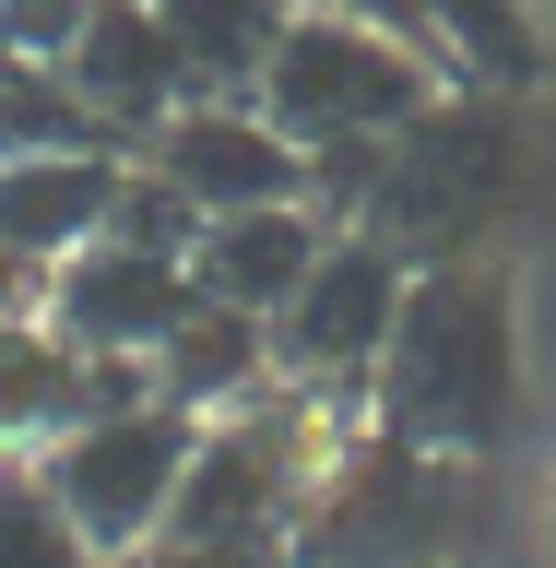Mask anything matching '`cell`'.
<instances>
[{
    "mask_svg": "<svg viewBox=\"0 0 556 568\" xmlns=\"http://www.w3.org/2000/svg\"><path fill=\"white\" fill-rule=\"evenodd\" d=\"M367 426L451 462H486L522 426V320H509V284L486 261H426L403 284V320H391L380 379H367Z\"/></svg>",
    "mask_w": 556,
    "mask_h": 568,
    "instance_id": "1",
    "label": "cell"
},
{
    "mask_svg": "<svg viewBox=\"0 0 556 568\" xmlns=\"http://www.w3.org/2000/svg\"><path fill=\"white\" fill-rule=\"evenodd\" d=\"M509 190H522V119H509L497 95H438L391 142L309 166V202L355 213V225H367L380 248H403L415 273L426 261H474L486 225L509 213Z\"/></svg>",
    "mask_w": 556,
    "mask_h": 568,
    "instance_id": "2",
    "label": "cell"
},
{
    "mask_svg": "<svg viewBox=\"0 0 556 568\" xmlns=\"http://www.w3.org/2000/svg\"><path fill=\"white\" fill-rule=\"evenodd\" d=\"M474 532V462L415 450L391 426H344L309 509L284 532L296 568H451Z\"/></svg>",
    "mask_w": 556,
    "mask_h": 568,
    "instance_id": "3",
    "label": "cell"
},
{
    "mask_svg": "<svg viewBox=\"0 0 556 568\" xmlns=\"http://www.w3.org/2000/svg\"><path fill=\"white\" fill-rule=\"evenodd\" d=\"M438 95H451V60L426 36H403V24H355V12H296L273 71H261V119L284 142H309V166L391 142Z\"/></svg>",
    "mask_w": 556,
    "mask_h": 568,
    "instance_id": "4",
    "label": "cell"
},
{
    "mask_svg": "<svg viewBox=\"0 0 556 568\" xmlns=\"http://www.w3.org/2000/svg\"><path fill=\"white\" fill-rule=\"evenodd\" d=\"M332 438H344L332 403L284 390V379L261 403H237V415H202V450L178 474L166 532H190V545H284L309 486H320V462H332Z\"/></svg>",
    "mask_w": 556,
    "mask_h": 568,
    "instance_id": "5",
    "label": "cell"
},
{
    "mask_svg": "<svg viewBox=\"0 0 556 568\" xmlns=\"http://www.w3.org/2000/svg\"><path fill=\"white\" fill-rule=\"evenodd\" d=\"M190 450H202V415H178V403L131 390V403L83 415L71 438H48V450H36V474H48V497L95 532L107 557H142V545L166 532V509H178Z\"/></svg>",
    "mask_w": 556,
    "mask_h": 568,
    "instance_id": "6",
    "label": "cell"
},
{
    "mask_svg": "<svg viewBox=\"0 0 556 568\" xmlns=\"http://www.w3.org/2000/svg\"><path fill=\"white\" fill-rule=\"evenodd\" d=\"M403 284H415L403 248H380L367 225H332L320 273L273 308V379H284V390H320V403L367 390V379H380L391 320H403Z\"/></svg>",
    "mask_w": 556,
    "mask_h": 568,
    "instance_id": "7",
    "label": "cell"
},
{
    "mask_svg": "<svg viewBox=\"0 0 556 568\" xmlns=\"http://www.w3.org/2000/svg\"><path fill=\"white\" fill-rule=\"evenodd\" d=\"M142 166L202 213H261V202H309V142H284L261 119V95H190L178 119H154Z\"/></svg>",
    "mask_w": 556,
    "mask_h": 568,
    "instance_id": "8",
    "label": "cell"
},
{
    "mask_svg": "<svg viewBox=\"0 0 556 568\" xmlns=\"http://www.w3.org/2000/svg\"><path fill=\"white\" fill-rule=\"evenodd\" d=\"M190 296H202L190 261H178V248H131V237H95V248H71L60 273H48V320H60L83 355H131V367L178 332Z\"/></svg>",
    "mask_w": 556,
    "mask_h": 568,
    "instance_id": "9",
    "label": "cell"
},
{
    "mask_svg": "<svg viewBox=\"0 0 556 568\" xmlns=\"http://www.w3.org/2000/svg\"><path fill=\"white\" fill-rule=\"evenodd\" d=\"M131 390H154V379H142L131 355H83L48 308H36V320H0V462H12V450L36 462L48 438H71L83 415L131 403Z\"/></svg>",
    "mask_w": 556,
    "mask_h": 568,
    "instance_id": "10",
    "label": "cell"
},
{
    "mask_svg": "<svg viewBox=\"0 0 556 568\" xmlns=\"http://www.w3.org/2000/svg\"><path fill=\"white\" fill-rule=\"evenodd\" d=\"M60 71H71V95L95 106V119L131 142V154L154 142V119H178V106H190V71H178L166 12H154V0H95Z\"/></svg>",
    "mask_w": 556,
    "mask_h": 568,
    "instance_id": "11",
    "label": "cell"
},
{
    "mask_svg": "<svg viewBox=\"0 0 556 568\" xmlns=\"http://www.w3.org/2000/svg\"><path fill=\"white\" fill-rule=\"evenodd\" d=\"M320 248H332V213L320 202H261V213H213L202 237H190V284H202L213 308H249L273 320L296 284L320 273Z\"/></svg>",
    "mask_w": 556,
    "mask_h": 568,
    "instance_id": "12",
    "label": "cell"
},
{
    "mask_svg": "<svg viewBox=\"0 0 556 568\" xmlns=\"http://www.w3.org/2000/svg\"><path fill=\"white\" fill-rule=\"evenodd\" d=\"M119 190H131V154H12V166H0V237L60 273L71 248L107 237Z\"/></svg>",
    "mask_w": 556,
    "mask_h": 568,
    "instance_id": "13",
    "label": "cell"
},
{
    "mask_svg": "<svg viewBox=\"0 0 556 568\" xmlns=\"http://www.w3.org/2000/svg\"><path fill=\"white\" fill-rule=\"evenodd\" d=\"M142 379H154V403H178V415H237V403H261V390H273V320L190 296V308H178V332L142 355Z\"/></svg>",
    "mask_w": 556,
    "mask_h": 568,
    "instance_id": "14",
    "label": "cell"
},
{
    "mask_svg": "<svg viewBox=\"0 0 556 568\" xmlns=\"http://www.w3.org/2000/svg\"><path fill=\"white\" fill-rule=\"evenodd\" d=\"M166 12V48L190 71V95H261V71H273L284 24H296V0H154Z\"/></svg>",
    "mask_w": 556,
    "mask_h": 568,
    "instance_id": "15",
    "label": "cell"
},
{
    "mask_svg": "<svg viewBox=\"0 0 556 568\" xmlns=\"http://www.w3.org/2000/svg\"><path fill=\"white\" fill-rule=\"evenodd\" d=\"M12 154H131V142L71 95V71L24 60V71H0V166H12Z\"/></svg>",
    "mask_w": 556,
    "mask_h": 568,
    "instance_id": "16",
    "label": "cell"
},
{
    "mask_svg": "<svg viewBox=\"0 0 556 568\" xmlns=\"http://www.w3.org/2000/svg\"><path fill=\"white\" fill-rule=\"evenodd\" d=\"M415 36L462 83H533V0H415Z\"/></svg>",
    "mask_w": 556,
    "mask_h": 568,
    "instance_id": "17",
    "label": "cell"
},
{
    "mask_svg": "<svg viewBox=\"0 0 556 568\" xmlns=\"http://www.w3.org/2000/svg\"><path fill=\"white\" fill-rule=\"evenodd\" d=\"M0 568H119V557L48 497L36 462H0Z\"/></svg>",
    "mask_w": 556,
    "mask_h": 568,
    "instance_id": "18",
    "label": "cell"
},
{
    "mask_svg": "<svg viewBox=\"0 0 556 568\" xmlns=\"http://www.w3.org/2000/svg\"><path fill=\"white\" fill-rule=\"evenodd\" d=\"M83 12L95 0H0V36H12V60H71V36H83Z\"/></svg>",
    "mask_w": 556,
    "mask_h": 568,
    "instance_id": "19",
    "label": "cell"
},
{
    "mask_svg": "<svg viewBox=\"0 0 556 568\" xmlns=\"http://www.w3.org/2000/svg\"><path fill=\"white\" fill-rule=\"evenodd\" d=\"M119 568H296L284 545H190V532H154L142 557H119Z\"/></svg>",
    "mask_w": 556,
    "mask_h": 568,
    "instance_id": "20",
    "label": "cell"
},
{
    "mask_svg": "<svg viewBox=\"0 0 556 568\" xmlns=\"http://www.w3.org/2000/svg\"><path fill=\"white\" fill-rule=\"evenodd\" d=\"M36 308H48V261H24L0 237V320H36Z\"/></svg>",
    "mask_w": 556,
    "mask_h": 568,
    "instance_id": "21",
    "label": "cell"
},
{
    "mask_svg": "<svg viewBox=\"0 0 556 568\" xmlns=\"http://www.w3.org/2000/svg\"><path fill=\"white\" fill-rule=\"evenodd\" d=\"M296 12H355V24H403L415 36V0H296Z\"/></svg>",
    "mask_w": 556,
    "mask_h": 568,
    "instance_id": "22",
    "label": "cell"
},
{
    "mask_svg": "<svg viewBox=\"0 0 556 568\" xmlns=\"http://www.w3.org/2000/svg\"><path fill=\"white\" fill-rule=\"evenodd\" d=\"M0 71H24V60H12V36H0Z\"/></svg>",
    "mask_w": 556,
    "mask_h": 568,
    "instance_id": "23",
    "label": "cell"
},
{
    "mask_svg": "<svg viewBox=\"0 0 556 568\" xmlns=\"http://www.w3.org/2000/svg\"><path fill=\"white\" fill-rule=\"evenodd\" d=\"M545 545H556V497H545Z\"/></svg>",
    "mask_w": 556,
    "mask_h": 568,
    "instance_id": "24",
    "label": "cell"
}]
</instances>
